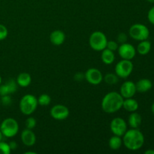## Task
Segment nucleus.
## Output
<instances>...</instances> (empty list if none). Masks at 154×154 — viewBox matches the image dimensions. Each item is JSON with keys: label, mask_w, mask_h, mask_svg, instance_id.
<instances>
[{"label": "nucleus", "mask_w": 154, "mask_h": 154, "mask_svg": "<svg viewBox=\"0 0 154 154\" xmlns=\"http://www.w3.org/2000/svg\"><path fill=\"white\" fill-rule=\"evenodd\" d=\"M18 122L12 117H8L2 122L0 125V130L3 136L6 138H13L19 132Z\"/></svg>", "instance_id": "20e7f679"}, {"label": "nucleus", "mask_w": 154, "mask_h": 154, "mask_svg": "<svg viewBox=\"0 0 154 154\" xmlns=\"http://www.w3.org/2000/svg\"><path fill=\"white\" fill-rule=\"evenodd\" d=\"M142 123V117L141 114L135 112H131L128 118V124L132 129H139Z\"/></svg>", "instance_id": "f3484780"}, {"label": "nucleus", "mask_w": 154, "mask_h": 154, "mask_svg": "<svg viewBox=\"0 0 154 154\" xmlns=\"http://www.w3.org/2000/svg\"><path fill=\"white\" fill-rule=\"evenodd\" d=\"M146 1H147L150 3H154V0H146Z\"/></svg>", "instance_id": "e433bc0d"}, {"label": "nucleus", "mask_w": 154, "mask_h": 154, "mask_svg": "<svg viewBox=\"0 0 154 154\" xmlns=\"http://www.w3.org/2000/svg\"><path fill=\"white\" fill-rule=\"evenodd\" d=\"M9 147H10L11 150H15L17 148V144L16 143V141H12L9 143Z\"/></svg>", "instance_id": "473e14b6"}, {"label": "nucleus", "mask_w": 154, "mask_h": 154, "mask_svg": "<svg viewBox=\"0 0 154 154\" xmlns=\"http://www.w3.org/2000/svg\"><path fill=\"white\" fill-rule=\"evenodd\" d=\"M124 99L120 93L116 91L109 92L102 99L101 107L104 112L107 114H114L123 108Z\"/></svg>", "instance_id": "f03ea898"}, {"label": "nucleus", "mask_w": 154, "mask_h": 154, "mask_svg": "<svg viewBox=\"0 0 154 154\" xmlns=\"http://www.w3.org/2000/svg\"><path fill=\"white\" fill-rule=\"evenodd\" d=\"M17 90V84L14 79H9L5 84L0 85V96L14 93Z\"/></svg>", "instance_id": "4468645a"}, {"label": "nucleus", "mask_w": 154, "mask_h": 154, "mask_svg": "<svg viewBox=\"0 0 154 154\" xmlns=\"http://www.w3.org/2000/svg\"><path fill=\"white\" fill-rule=\"evenodd\" d=\"M20 139L24 145L26 146V147H32L36 142V135L32 131V129L26 128L21 132Z\"/></svg>", "instance_id": "ddd939ff"}, {"label": "nucleus", "mask_w": 154, "mask_h": 154, "mask_svg": "<svg viewBox=\"0 0 154 154\" xmlns=\"http://www.w3.org/2000/svg\"><path fill=\"white\" fill-rule=\"evenodd\" d=\"M110 129L113 135L122 137L127 130V123L122 117H115L111 121Z\"/></svg>", "instance_id": "6e6552de"}, {"label": "nucleus", "mask_w": 154, "mask_h": 154, "mask_svg": "<svg viewBox=\"0 0 154 154\" xmlns=\"http://www.w3.org/2000/svg\"><path fill=\"white\" fill-rule=\"evenodd\" d=\"M117 42H118V44L120 43V45L123 43H126L128 40L127 35L124 32L119 33L117 36Z\"/></svg>", "instance_id": "c756f323"}, {"label": "nucleus", "mask_w": 154, "mask_h": 154, "mask_svg": "<svg viewBox=\"0 0 154 154\" xmlns=\"http://www.w3.org/2000/svg\"><path fill=\"white\" fill-rule=\"evenodd\" d=\"M136 86V90L138 93H146L150 90L153 87V83L150 79L147 78H142L138 81L135 84Z\"/></svg>", "instance_id": "dca6fc26"}, {"label": "nucleus", "mask_w": 154, "mask_h": 154, "mask_svg": "<svg viewBox=\"0 0 154 154\" xmlns=\"http://www.w3.org/2000/svg\"><path fill=\"white\" fill-rule=\"evenodd\" d=\"M147 19L150 23L154 25V6L149 10L148 13H147Z\"/></svg>", "instance_id": "7c9ffc66"}, {"label": "nucleus", "mask_w": 154, "mask_h": 154, "mask_svg": "<svg viewBox=\"0 0 154 154\" xmlns=\"http://www.w3.org/2000/svg\"><path fill=\"white\" fill-rule=\"evenodd\" d=\"M123 144L129 150L136 151L140 150L144 144V136L139 129H132L126 130L123 135Z\"/></svg>", "instance_id": "f257e3e1"}, {"label": "nucleus", "mask_w": 154, "mask_h": 154, "mask_svg": "<svg viewBox=\"0 0 154 154\" xmlns=\"http://www.w3.org/2000/svg\"><path fill=\"white\" fill-rule=\"evenodd\" d=\"M0 105H1V103H0Z\"/></svg>", "instance_id": "58836bf2"}, {"label": "nucleus", "mask_w": 154, "mask_h": 154, "mask_svg": "<svg viewBox=\"0 0 154 154\" xmlns=\"http://www.w3.org/2000/svg\"><path fill=\"white\" fill-rule=\"evenodd\" d=\"M151 111L153 113V114L154 115V102L153 103V105H151Z\"/></svg>", "instance_id": "f704fd0d"}, {"label": "nucleus", "mask_w": 154, "mask_h": 154, "mask_svg": "<svg viewBox=\"0 0 154 154\" xmlns=\"http://www.w3.org/2000/svg\"><path fill=\"white\" fill-rule=\"evenodd\" d=\"M107 39L106 35L101 31H95L90 35L89 38V45L90 48L96 51H102L106 48Z\"/></svg>", "instance_id": "39448f33"}, {"label": "nucleus", "mask_w": 154, "mask_h": 154, "mask_svg": "<svg viewBox=\"0 0 154 154\" xmlns=\"http://www.w3.org/2000/svg\"><path fill=\"white\" fill-rule=\"evenodd\" d=\"M123 144V140L122 138L117 135H114L111 137L108 141V146L110 148L113 150H117L121 147Z\"/></svg>", "instance_id": "4be33fe9"}, {"label": "nucleus", "mask_w": 154, "mask_h": 154, "mask_svg": "<svg viewBox=\"0 0 154 154\" xmlns=\"http://www.w3.org/2000/svg\"><path fill=\"white\" fill-rule=\"evenodd\" d=\"M8 31L5 26L0 23V41H3L8 37Z\"/></svg>", "instance_id": "c85d7f7f"}, {"label": "nucleus", "mask_w": 154, "mask_h": 154, "mask_svg": "<svg viewBox=\"0 0 154 154\" xmlns=\"http://www.w3.org/2000/svg\"><path fill=\"white\" fill-rule=\"evenodd\" d=\"M0 103L4 106H9L12 104V98L10 95H5V96H1Z\"/></svg>", "instance_id": "bb28decb"}, {"label": "nucleus", "mask_w": 154, "mask_h": 154, "mask_svg": "<svg viewBox=\"0 0 154 154\" xmlns=\"http://www.w3.org/2000/svg\"><path fill=\"white\" fill-rule=\"evenodd\" d=\"M101 60H102V63H105V65H111L115 60L114 52L105 48L103 51H102Z\"/></svg>", "instance_id": "aec40b11"}, {"label": "nucleus", "mask_w": 154, "mask_h": 154, "mask_svg": "<svg viewBox=\"0 0 154 154\" xmlns=\"http://www.w3.org/2000/svg\"><path fill=\"white\" fill-rule=\"evenodd\" d=\"M133 69L134 66L132 60L122 59L120 62L116 64L114 70H115V74L118 76L119 78L126 79L132 74Z\"/></svg>", "instance_id": "0eeeda50"}, {"label": "nucleus", "mask_w": 154, "mask_h": 154, "mask_svg": "<svg viewBox=\"0 0 154 154\" xmlns=\"http://www.w3.org/2000/svg\"><path fill=\"white\" fill-rule=\"evenodd\" d=\"M11 148L9 144L4 141H0V154H9L11 153Z\"/></svg>", "instance_id": "a878e982"}, {"label": "nucleus", "mask_w": 154, "mask_h": 154, "mask_svg": "<svg viewBox=\"0 0 154 154\" xmlns=\"http://www.w3.org/2000/svg\"><path fill=\"white\" fill-rule=\"evenodd\" d=\"M136 86L132 81H127L123 83L120 87V93L123 99L132 98L136 93Z\"/></svg>", "instance_id": "f8f14e48"}, {"label": "nucleus", "mask_w": 154, "mask_h": 154, "mask_svg": "<svg viewBox=\"0 0 154 154\" xmlns=\"http://www.w3.org/2000/svg\"><path fill=\"white\" fill-rule=\"evenodd\" d=\"M50 115L56 120H64L69 116V110L63 105H55L51 108Z\"/></svg>", "instance_id": "9b49d317"}, {"label": "nucleus", "mask_w": 154, "mask_h": 154, "mask_svg": "<svg viewBox=\"0 0 154 154\" xmlns=\"http://www.w3.org/2000/svg\"><path fill=\"white\" fill-rule=\"evenodd\" d=\"M150 50H151V43L149 41L144 40L141 41L138 43V46H137L136 51L140 54V55H147L150 53Z\"/></svg>", "instance_id": "412c9836"}, {"label": "nucleus", "mask_w": 154, "mask_h": 154, "mask_svg": "<svg viewBox=\"0 0 154 154\" xmlns=\"http://www.w3.org/2000/svg\"><path fill=\"white\" fill-rule=\"evenodd\" d=\"M145 154H154V150H151V149H149V150H146L144 152Z\"/></svg>", "instance_id": "72a5a7b5"}, {"label": "nucleus", "mask_w": 154, "mask_h": 154, "mask_svg": "<svg viewBox=\"0 0 154 154\" xmlns=\"http://www.w3.org/2000/svg\"><path fill=\"white\" fill-rule=\"evenodd\" d=\"M119 78L116 74L108 73L103 76V81L109 85H114L118 82Z\"/></svg>", "instance_id": "5701e85b"}, {"label": "nucleus", "mask_w": 154, "mask_h": 154, "mask_svg": "<svg viewBox=\"0 0 154 154\" xmlns=\"http://www.w3.org/2000/svg\"><path fill=\"white\" fill-rule=\"evenodd\" d=\"M74 78H75V80L76 81L80 82V81H81L82 80L85 79V76H84V74L82 73V72H78V73H76L75 75Z\"/></svg>", "instance_id": "2f4dec72"}, {"label": "nucleus", "mask_w": 154, "mask_h": 154, "mask_svg": "<svg viewBox=\"0 0 154 154\" xmlns=\"http://www.w3.org/2000/svg\"><path fill=\"white\" fill-rule=\"evenodd\" d=\"M16 82L20 87H26L30 85L32 82V77L27 72H22L17 77Z\"/></svg>", "instance_id": "6ab92c4d"}, {"label": "nucleus", "mask_w": 154, "mask_h": 154, "mask_svg": "<svg viewBox=\"0 0 154 154\" xmlns=\"http://www.w3.org/2000/svg\"><path fill=\"white\" fill-rule=\"evenodd\" d=\"M129 35L134 40L141 42L148 39L150 36V30L144 24L135 23L129 28Z\"/></svg>", "instance_id": "423d86ee"}, {"label": "nucleus", "mask_w": 154, "mask_h": 154, "mask_svg": "<svg viewBox=\"0 0 154 154\" xmlns=\"http://www.w3.org/2000/svg\"><path fill=\"white\" fill-rule=\"evenodd\" d=\"M139 108V104L132 98H128V99H124L123 103V108H124L128 112H135L138 111Z\"/></svg>", "instance_id": "a211bd4d"}, {"label": "nucleus", "mask_w": 154, "mask_h": 154, "mask_svg": "<svg viewBox=\"0 0 154 154\" xmlns=\"http://www.w3.org/2000/svg\"><path fill=\"white\" fill-rule=\"evenodd\" d=\"M2 77H1V75H0V85L2 84Z\"/></svg>", "instance_id": "4c0bfd02"}, {"label": "nucleus", "mask_w": 154, "mask_h": 154, "mask_svg": "<svg viewBox=\"0 0 154 154\" xmlns=\"http://www.w3.org/2000/svg\"><path fill=\"white\" fill-rule=\"evenodd\" d=\"M36 124H37V121L32 117H29L25 121V126L26 129H33L36 126Z\"/></svg>", "instance_id": "393cba45"}, {"label": "nucleus", "mask_w": 154, "mask_h": 154, "mask_svg": "<svg viewBox=\"0 0 154 154\" xmlns=\"http://www.w3.org/2000/svg\"><path fill=\"white\" fill-rule=\"evenodd\" d=\"M66 40V35L62 30L57 29L50 34V41L55 46H60Z\"/></svg>", "instance_id": "2eb2a0df"}, {"label": "nucleus", "mask_w": 154, "mask_h": 154, "mask_svg": "<svg viewBox=\"0 0 154 154\" xmlns=\"http://www.w3.org/2000/svg\"><path fill=\"white\" fill-rule=\"evenodd\" d=\"M85 80L92 85H99L103 81V75L100 70L96 68H90L84 73Z\"/></svg>", "instance_id": "9d476101"}, {"label": "nucleus", "mask_w": 154, "mask_h": 154, "mask_svg": "<svg viewBox=\"0 0 154 154\" xmlns=\"http://www.w3.org/2000/svg\"><path fill=\"white\" fill-rule=\"evenodd\" d=\"M38 105V99L32 94H26L20 100V111L26 116H30L35 111Z\"/></svg>", "instance_id": "7ed1b4c3"}, {"label": "nucleus", "mask_w": 154, "mask_h": 154, "mask_svg": "<svg viewBox=\"0 0 154 154\" xmlns=\"http://www.w3.org/2000/svg\"><path fill=\"white\" fill-rule=\"evenodd\" d=\"M119 47V44L117 42H115V41H108L106 45L107 49L110 50L111 51H117Z\"/></svg>", "instance_id": "cd10ccee"}, {"label": "nucleus", "mask_w": 154, "mask_h": 154, "mask_svg": "<svg viewBox=\"0 0 154 154\" xmlns=\"http://www.w3.org/2000/svg\"><path fill=\"white\" fill-rule=\"evenodd\" d=\"M119 56L123 60H132L136 55V48L132 45L126 42L119 45L117 49Z\"/></svg>", "instance_id": "1a4fd4ad"}, {"label": "nucleus", "mask_w": 154, "mask_h": 154, "mask_svg": "<svg viewBox=\"0 0 154 154\" xmlns=\"http://www.w3.org/2000/svg\"><path fill=\"white\" fill-rule=\"evenodd\" d=\"M51 96L46 93H43L38 98V103L41 106H48L51 104Z\"/></svg>", "instance_id": "b1692460"}, {"label": "nucleus", "mask_w": 154, "mask_h": 154, "mask_svg": "<svg viewBox=\"0 0 154 154\" xmlns=\"http://www.w3.org/2000/svg\"><path fill=\"white\" fill-rule=\"evenodd\" d=\"M2 138H3V135L2 133L1 130H0V141H2Z\"/></svg>", "instance_id": "c9c22d12"}]
</instances>
